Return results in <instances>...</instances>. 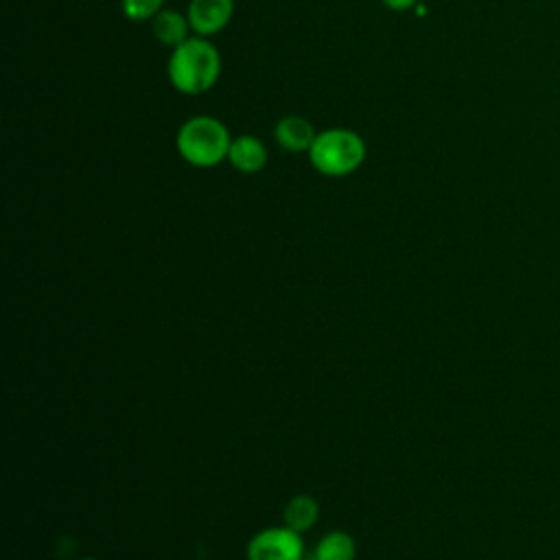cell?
I'll use <instances>...</instances> for the list:
<instances>
[{
	"mask_svg": "<svg viewBox=\"0 0 560 560\" xmlns=\"http://www.w3.org/2000/svg\"><path fill=\"white\" fill-rule=\"evenodd\" d=\"M166 70L177 92L195 96L208 92L217 83L221 57L214 44L206 37H188L184 44L173 48Z\"/></svg>",
	"mask_w": 560,
	"mask_h": 560,
	"instance_id": "6da1fadb",
	"label": "cell"
},
{
	"mask_svg": "<svg viewBox=\"0 0 560 560\" xmlns=\"http://www.w3.org/2000/svg\"><path fill=\"white\" fill-rule=\"evenodd\" d=\"M232 138L228 127L212 116L188 118L177 133V151L192 166H214L228 158Z\"/></svg>",
	"mask_w": 560,
	"mask_h": 560,
	"instance_id": "7a4b0ae2",
	"label": "cell"
},
{
	"mask_svg": "<svg viewBox=\"0 0 560 560\" xmlns=\"http://www.w3.org/2000/svg\"><path fill=\"white\" fill-rule=\"evenodd\" d=\"M311 164L328 177H341L357 171L365 160V142L357 131L328 129L317 133L311 151Z\"/></svg>",
	"mask_w": 560,
	"mask_h": 560,
	"instance_id": "3957f363",
	"label": "cell"
},
{
	"mask_svg": "<svg viewBox=\"0 0 560 560\" xmlns=\"http://www.w3.org/2000/svg\"><path fill=\"white\" fill-rule=\"evenodd\" d=\"M304 542L291 527H267L247 545V560H302Z\"/></svg>",
	"mask_w": 560,
	"mask_h": 560,
	"instance_id": "277c9868",
	"label": "cell"
},
{
	"mask_svg": "<svg viewBox=\"0 0 560 560\" xmlns=\"http://www.w3.org/2000/svg\"><path fill=\"white\" fill-rule=\"evenodd\" d=\"M234 0H190L188 22L199 37L219 33L232 18Z\"/></svg>",
	"mask_w": 560,
	"mask_h": 560,
	"instance_id": "5b68a950",
	"label": "cell"
},
{
	"mask_svg": "<svg viewBox=\"0 0 560 560\" xmlns=\"http://www.w3.org/2000/svg\"><path fill=\"white\" fill-rule=\"evenodd\" d=\"M273 138L287 151H311L317 133L313 125L302 116H284L276 122Z\"/></svg>",
	"mask_w": 560,
	"mask_h": 560,
	"instance_id": "8992f818",
	"label": "cell"
},
{
	"mask_svg": "<svg viewBox=\"0 0 560 560\" xmlns=\"http://www.w3.org/2000/svg\"><path fill=\"white\" fill-rule=\"evenodd\" d=\"M228 160L236 171H241L245 175H252V173H258L265 166L267 149L256 136H238L230 144Z\"/></svg>",
	"mask_w": 560,
	"mask_h": 560,
	"instance_id": "52a82bcc",
	"label": "cell"
},
{
	"mask_svg": "<svg viewBox=\"0 0 560 560\" xmlns=\"http://www.w3.org/2000/svg\"><path fill=\"white\" fill-rule=\"evenodd\" d=\"M151 28H153V35L158 42L175 48L188 39L190 22H188V18H184L177 11H160L151 20Z\"/></svg>",
	"mask_w": 560,
	"mask_h": 560,
	"instance_id": "ba28073f",
	"label": "cell"
},
{
	"mask_svg": "<svg viewBox=\"0 0 560 560\" xmlns=\"http://www.w3.org/2000/svg\"><path fill=\"white\" fill-rule=\"evenodd\" d=\"M317 514H319L317 501L308 494H295L284 505V523L295 532H306L308 527H313L317 521Z\"/></svg>",
	"mask_w": 560,
	"mask_h": 560,
	"instance_id": "9c48e42d",
	"label": "cell"
},
{
	"mask_svg": "<svg viewBox=\"0 0 560 560\" xmlns=\"http://www.w3.org/2000/svg\"><path fill=\"white\" fill-rule=\"evenodd\" d=\"M354 558V540L346 532L326 534L315 549V560H352Z\"/></svg>",
	"mask_w": 560,
	"mask_h": 560,
	"instance_id": "30bf717a",
	"label": "cell"
},
{
	"mask_svg": "<svg viewBox=\"0 0 560 560\" xmlns=\"http://www.w3.org/2000/svg\"><path fill=\"white\" fill-rule=\"evenodd\" d=\"M164 0H122V11L129 20H153Z\"/></svg>",
	"mask_w": 560,
	"mask_h": 560,
	"instance_id": "8fae6325",
	"label": "cell"
},
{
	"mask_svg": "<svg viewBox=\"0 0 560 560\" xmlns=\"http://www.w3.org/2000/svg\"><path fill=\"white\" fill-rule=\"evenodd\" d=\"M389 9H394V11H405V9H409V7H413L418 0H383Z\"/></svg>",
	"mask_w": 560,
	"mask_h": 560,
	"instance_id": "7c38bea8",
	"label": "cell"
},
{
	"mask_svg": "<svg viewBox=\"0 0 560 560\" xmlns=\"http://www.w3.org/2000/svg\"><path fill=\"white\" fill-rule=\"evenodd\" d=\"M83 560H96V558H83Z\"/></svg>",
	"mask_w": 560,
	"mask_h": 560,
	"instance_id": "4fadbf2b",
	"label": "cell"
}]
</instances>
